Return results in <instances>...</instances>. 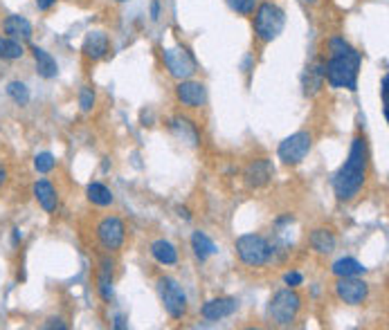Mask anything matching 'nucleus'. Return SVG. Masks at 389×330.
I'll list each match as a JSON object with an SVG mask.
<instances>
[{
	"label": "nucleus",
	"mask_w": 389,
	"mask_h": 330,
	"mask_svg": "<svg viewBox=\"0 0 389 330\" xmlns=\"http://www.w3.org/2000/svg\"><path fill=\"white\" fill-rule=\"evenodd\" d=\"M254 18V36L259 38V43H270L281 34L283 25H286V14L283 9L275 3H261L256 5V9L252 11Z\"/></svg>",
	"instance_id": "nucleus-3"
},
{
	"label": "nucleus",
	"mask_w": 389,
	"mask_h": 330,
	"mask_svg": "<svg viewBox=\"0 0 389 330\" xmlns=\"http://www.w3.org/2000/svg\"><path fill=\"white\" fill-rule=\"evenodd\" d=\"M300 310H302V297L297 295L293 288L279 290V292L270 299V306H268L270 319L277 326H291L297 319Z\"/></svg>",
	"instance_id": "nucleus-4"
},
{
	"label": "nucleus",
	"mask_w": 389,
	"mask_h": 330,
	"mask_svg": "<svg viewBox=\"0 0 389 330\" xmlns=\"http://www.w3.org/2000/svg\"><path fill=\"white\" fill-rule=\"evenodd\" d=\"M95 232H97L99 245L106 249V252H118V249L124 245L126 227L118 216H106L103 220H99V225H97Z\"/></svg>",
	"instance_id": "nucleus-8"
},
{
	"label": "nucleus",
	"mask_w": 389,
	"mask_h": 330,
	"mask_svg": "<svg viewBox=\"0 0 389 330\" xmlns=\"http://www.w3.org/2000/svg\"><path fill=\"white\" fill-rule=\"evenodd\" d=\"M306 3H315V0H306Z\"/></svg>",
	"instance_id": "nucleus-35"
},
{
	"label": "nucleus",
	"mask_w": 389,
	"mask_h": 330,
	"mask_svg": "<svg viewBox=\"0 0 389 330\" xmlns=\"http://www.w3.org/2000/svg\"><path fill=\"white\" fill-rule=\"evenodd\" d=\"M329 61L324 65V79L333 88L356 90L358 86V70H360V52L349 45L344 38L333 36L327 43Z\"/></svg>",
	"instance_id": "nucleus-2"
},
{
	"label": "nucleus",
	"mask_w": 389,
	"mask_h": 330,
	"mask_svg": "<svg viewBox=\"0 0 389 330\" xmlns=\"http://www.w3.org/2000/svg\"><path fill=\"white\" fill-rule=\"evenodd\" d=\"M164 65L169 70L171 76L176 79H189L193 72H196V61L189 55L185 47H171V50H164Z\"/></svg>",
	"instance_id": "nucleus-9"
},
{
	"label": "nucleus",
	"mask_w": 389,
	"mask_h": 330,
	"mask_svg": "<svg viewBox=\"0 0 389 330\" xmlns=\"http://www.w3.org/2000/svg\"><path fill=\"white\" fill-rule=\"evenodd\" d=\"M191 247H193V254H196L201 261H207L214 252H216V245L212 243V239L203 232H193L191 236Z\"/></svg>",
	"instance_id": "nucleus-21"
},
{
	"label": "nucleus",
	"mask_w": 389,
	"mask_h": 330,
	"mask_svg": "<svg viewBox=\"0 0 389 330\" xmlns=\"http://www.w3.org/2000/svg\"><path fill=\"white\" fill-rule=\"evenodd\" d=\"M7 182V169H5V164L0 162V189H3V184Z\"/></svg>",
	"instance_id": "nucleus-32"
},
{
	"label": "nucleus",
	"mask_w": 389,
	"mask_h": 330,
	"mask_svg": "<svg viewBox=\"0 0 389 330\" xmlns=\"http://www.w3.org/2000/svg\"><path fill=\"white\" fill-rule=\"evenodd\" d=\"M283 281H286V285H288V288H297V285H302L304 276H302L300 272H288L286 276H283Z\"/></svg>",
	"instance_id": "nucleus-29"
},
{
	"label": "nucleus",
	"mask_w": 389,
	"mask_h": 330,
	"mask_svg": "<svg viewBox=\"0 0 389 330\" xmlns=\"http://www.w3.org/2000/svg\"><path fill=\"white\" fill-rule=\"evenodd\" d=\"M55 166H57V160H55V155L52 153H38L34 157V169L38 171V173H50Z\"/></svg>",
	"instance_id": "nucleus-26"
},
{
	"label": "nucleus",
	"mask_w": 389,
	"mask_h": 330,
	"mask_svg": "<svg viewBox=\"0 0 389 330\" xmlns=\"http://www.w3.org/2000/svg\"><path fill=\"white\" fill-rule=\"evenodd\" d=\"M237 254L241 258V263L250 268H259L266 266L272 256V247L270 243L259 234H243L237 239Z\"/></svg>",
	"instance_id": "nucleus-5"
},
{
	"label": "nucleus",
	"mask_w": 389,
	"mask_h": 330,
	"mask_svg": "<svg viewBox=\"0 0 389 330\" xmlns=\"http://www.w3.org/2000/svg\"><path fill=\"white\" fill-rule=\"evenodd\" d=\"M369 173V147L367 140L358 135L351 142V149H349L346 162L340 166V171L333 178V191L338 195L340 203H349L360 193V189L365 187Z\"/></svg>",
	"instance_id": "nucleus-1"
},
{
	"label": "nucleus",
	"mask_w": 389,
	"mask_h": 330,
	"mask_svg": "<svg viewBox=\"0 0 389 330\" xmlns=\"http://www.w3.org/2000/svg\"><path fill=\"white\" fill-rule=\"evenodd\" d=\"M176 99L187 106V108H203L207 101V90L201 81H189V79H183L176 86Z\"/></svg>",
	"instance_id": "nucleus-11"
},
{
	"label": "nucleus",
	"mask_w": 389,
	"mask_h": 330,
	"mask_svg": "<svg viewBox=\"0 0 389 330\" xmlns=\"http://www.w3.org/2000/svg\"><path fill=\"white\" fill-rule=\"evenodd\" d=\"M79 103H81V110L84 113L93 110V106H95V92H93V88H81V92H79Z\"/></svg>",
	"instance_id": "nucleus-28"
},
{
	"label": "nucleus",
	"mask_w": 389,
	"mask_h": 330,
	"mask_svg": "<svg viewBox=\"0 0 389 330\" xmlns=\"http://www.w3.org/2000/svg\"><path fill=\"white\" fill-rule=\"evenodd\" d=\"M108 50H111V41H108V36L103 34V32H90L86 36V41H84V57L90 59V61H99L108 55Z\"/></svg>",
	"instance_id": "nucleus-14"
},
{
	"label": "nucleus",
	"mask_w": 389,
	"mask_h": 330,
	"mask_svg": "<svg viewBox=\"0 0 389 330\" xmlns=\"http://www.w3.org/2000/svg\"><path fill=\"white\" fill-rule=\"evenodd\" d=\"M88 200L97 207H108L113 203V193L106 184L101 182H90L88 184Z\"/></svg>",
	"instance_id": "nucleus-22"
},
{
	"label": "nucleus",
	"mask_w": 389,
	"mask_h": 330,
	"mask_svg": "<svg viewBox=\"0 0 389 330\" xmlns=\"http://www.w3.org/2000/svg\"><path fill=\"white\" fill-rule=\"evenodd\" d=\"M34 198H36V203L41 205L45 211H55L57 205H59V195H57V189L52 187V184L47 180H38L34 184Z\"/></svg>",
	"instance_id": "nucleus-17"
},
{
	"label": "nucleus",
	"mask_w": 389,
	"mask_h": 330,
	"mask_svg": "<svg viewBox=\"0 0 389 330\" xmlns=\"http://www.w3.org/2000/svg\"><path fill=\"white\" fill-rule=\"evenodd\" d=\"M272 173H275V169H272V164L266 160V157H259V160H252V162L248 164V169H245L243 178H245V184H248V187H252V189H261V187H266V184L270 182Z\"/></svg>",
	"instance_id": "nucleus-12"
},
{
	"label": "nucleus",
	"mask_w": 389,
	"mask_h": 330,
	"mask_svg": "<svg viewBox=\"0 0 389 330\" xmlns=\"http://www.w3.org/2000/svg\"><path fill=\"white\" fill-rule=\"evenodd\" d=\"M333 274L335 276H360V274H365V268H362V263L356 258H340L333 263Z\"/></svg>",
	"instance_id": "nucleus-24"
},
{
	"label": "nucleus",
	"mask_w": 389,
	"mask_h": 330,
	"mask_svg": "<svg viewBox=\"0 0 389 330\" xmlns=\"http://www.w3.org/2000/svg\"><path fill=\"white\" fill-rule=\"evenodd\" d=\"M158 292L167 314H169L171 319H183L187 312V295L183 292V288L174 279H169V276H162L158 281Z\"/></svg>",
	"instance_id": "nucleus-6"
},
{
	"label": "nucleus",
	"mask_w": 389,
	"mask_h": 330,
	"mask_svg": "<svg viewBox=\"0 0 389 330\" xmlns=\"http://www.w3.org/2000/svg\"><path fill=\"white\" fill-rule=\"evenodd\" d=\"M3 30L9 38H16V41H21V43L32 41V25L23 16H7L3 23Z\"/></svg>",
	"instance_id": "nucleus-15"
},
{
	"label": "nucleus",
	"mask_w": 389,
	"mask_h": 330,
	"mask_svg": "<svg viewBox=\"0 0 389 330\" xmlns=\"http://www.w3.org/2000/svg\"><path fill=\"white\" fill-rule=\"evenodd\" d=\"M239 308V301L232 299V297H220V299H212L207 301L201 314L205 317L207 322H218V319H225V317H232Z\"/></svg>",
	"instance_id": "nucleus-13"
},
{
	"label": "nucleus",
	"mask_w": 389,
	"mask_h": 330,
	"mask_svg": "<svg viewBox=\"0 0 389 330\" xmlns=\"http://www.w3.org/2000/svg\"><path fill=\"white\" fill-rule=\"evenodd\" d=\"M335 295L346 306H360L369 297V285L358 276H340V281L335 283Z\"/></svg>",
	"instance_id": "nucleus-10"
},
{
	"label": "nucleus",
	"mask_w": 389,
	"mask_h": 330,
	"mask_svg": "<svg viewBox=\"0 0 389 330\" xmlns=\"http://www.w3.org/2000/svg\"><path fill=\"white\" fill-rule=\"evenodd\" d=\"M45 328H59V330H66L68 326H66V324H61V319H50V322L45 324Z\"/></svg>",
	"instance_id": "nucleus-31"
},
{
	"label": "nucleus",
	"mask_w": 389,
	"mask_h": 330,
	"mask_svg": "<svg viewBox=\"0 0 389 330\" xmlns=\"http://www.w3.org/2000/svg\"><path fill=\"white\" fill-rule=\"evenodd\" d=\"M97 288H99V295L103 301H113V263L108 258L101 261Z\"/></svg>",
	"instance_id": "nucleus-19"
},
{
	"label": "nucleus",
	"mask_w": 389,
	"mask_h": 330,
	"mask_svg": "<svg viewBox=\"0 0 389 330\" xmlns=\"http://www.w3.org/2000/svg\"><path fill=\"white\" fill-rule=\"evenodd\" d=\"M227 5L232 11H237L241 16H250L256 9V0H227Z\"/></svg>",
	"instance_id": "nucleus-27"
},
{
	"label": "nucleus",
	"mask_w": 389,
	"mask_h": 330,
	"mask_svg": "<svg viewBox=\"0 0 389 330\" xmlns=\"http://www.w3.org/2000/svg\"><path fill=\"white\" fill-rule=\"evenodd\" d=\"M32 57L36 61V68H38V74H41L43 79H55L57 72H59V65L57 61L52 59L45 50L41 47H32Z\"/></svg>",
	"instance_id": "nucleus-18"
},
{
	"label": "nucleus",
	"mask_w": 389,
	"mask_h": 330,
	"mask_svg": "<svg viewBox=\"0 0 389 330\" xmlns=\"http://www.w3.org/2000/svg\"><path fill=\"white\" fill-rule=\"evenodd\" d=\"M158 14H160V5L153 3V7H151V18H158Z\"/></svg>",
	"instance_id": "nucleus-33"
},
{
	"label": "nucleus",
	"mask_w": 389,
	"mask_h": 330,
	"mask_svg": "<svg viewBox=\"0 0 389 330\" xmlns=\"http://www.w3.org/2000/svg\"><path fill=\"white\" fill-rule=\"evenodd\" d=\"M115 328H124V319H122V317H118V324H115Z\"/></svg>",
	"instance_id": "nucleus-34"
},
{
	"label": "nucleus",
	"mask_w": 389,
	"mask_h": 330,
	"mask_svg": "<svg viewBox=\"0 0 389 330\" xmlns=\"http://www.w3.org/2000/svg\"><path fill=\"white\" fill-rule=\"evenodd\" d=\"M310 147H313V137H310V133H306V130H300V133L286 137L279 144L277 155L283 164L293 166V164H300L310 153Z\"/></svg>",
	"instance_id": "nucleus-7"
},
{
	"label": "nucleus",
	"mask_w": 389,
	"mask_h": 330,
	"mask_svg": "<svg viewBox=\"0 0 389 330\" xmlns=\"http://www.w3.org/2000/svg\"><path fill=\"white\" fill-rule=\"evenodd\" d=\"M7 95L14 99L18 106H25V103L30 101V90H28V86L21 84V81H11L7 86Z\"/></svg>",
	"instance_id": "nucleus-25"
},
{
	"label": "nucleus",
	"mask_w": 389,
	"mask_h": 330,
	"mask_svg": "<svg viewBox=\"0 0 389 330\" xmlns=\"http://www.w3.org/2000/svg\"><path fill=\"white\" fill-rule=\"evenodd\" d=\"M55 3H57V0H36V7L41 9V11H45V9H50Z\"/></svg>",
	"instance_id": "nucleus-30"
},
{
	"label": "nucleus",
	"mask_w": 389,
	"mask_h": 330,
	"mask_svg": "<svg viewBox=\"0 0 389 330\" xmlns=\"http://www.w3.org/2000/svg\"><path fill=\"white\" fill-rule=\"evenodd\" d=\"M151 254L155 261L162 263V266H174V263H178V249L169 241H155L151 245Z\"/></svg>",
	"instance_id": "nucleus-20"
},
{
	"label": "nucleus",
	"mask_w": 389,
	"mask_h": 330,
	"mask_svg": "<svg viewBox=\"0 0 389 330\" xmlns=\"http://www.w3.org/2000/svg\"><path fill=\"white\" fill-rule=\"evenodd\" d=\"M308 245L317 254H331L335 249V234L331 229H324V227L313 229L308 236Z\"/></svg>",
	"instance_id": "nucleus-16"
},
{
	"label": "nucleus",
	"mask_w": 389,
	"mask_h": 330,
	"mask_svg": "<svg viewBox=\"0 0 389 330\" xmlns=\"http://www.w3.org/2000/svg\"><path fill=\"white\" fill-rule=\"evenodd\" d=\"M120 3H122V0H120Z\"/></svg>",
	"instance_id": "nucleus-36"
},
{
	"label": "nucleus",
	"mask_w": 389,
	"mask_h": 330,
	"mask_svg": "<svg viewBox=\"0 0 389 330\" xmlns=\"http://www.w3.org/2000/svg\"><path fill=\"white\" fill-rule=\"evenodd\" d=\"M23 55H25V47L21 41L9 38V36H0V59L14 61V59H21Z\"/></svg>",
	"instance_id": "nucleus-23"
}]
</instances>
